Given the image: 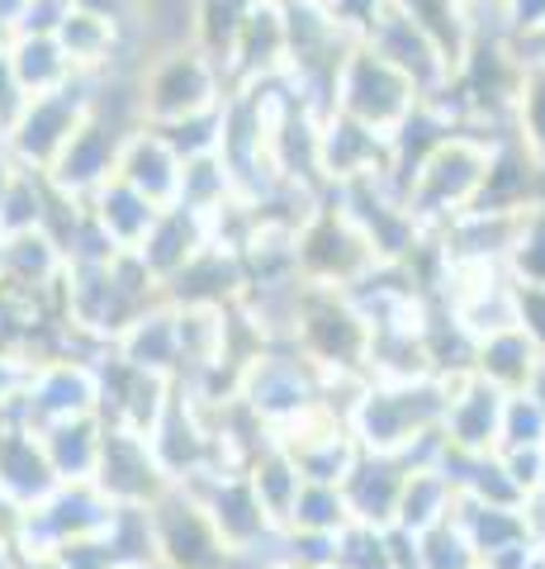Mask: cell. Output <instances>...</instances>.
Masks as SVG:
<instances>
[{
	"label": "cell",
	"mask_w": 545,
	"mask_h": 569,
	"mask_svg": "<svg viewBox=\"0 0 545 569\" xmlns=\"http://www.w3.org/2000/svg\"><path fill=\"white\" fill-rule=\"evenodd\" d=\"M371 266H375V257H371V247H365V238L323 194V209L299 228V280L342 295L346 284H356Z\"/></svg>",
	"instance_id": "obj_5"
},
{
	"label": "cell",
	"mask_w": 545,
	"mask_h": 569,
	"mask_svg": "<svg viewBox=\"0 0 545 569\" xmlns=\"http://www.w3.org/2000/svg\"><path fill=\"white\" fill-rule=\"evenodd\" d=\"M503 20H507V43L532 39V33L545 29V0H503Z\"/></svg>",
	"instance_id": "obj_26"
},
{
	"label": "cell",
	"mask_w": 545,
	"mask_h": 569,
	"mask_svg": "<svg viewBox=\"0 0 545 569\" xmlns=\"http://www.w3.org/2000/svg\"><path fill=\"white\" fill-rule=\"evenodd\" d=\"M228 200H238V194H233V176H228L223 157H200V162H185L175 204L190 209V213H200V219H209V213H219Z\"/></svg>",
	"instance_id": "obj_20"
},
{
	"label": "cell",
	"mask_w": 545,
	"mask_h": 569,
	"mask_svg": "<svg viewBox=\"0 0 545 569\" xmlns=\"http://www.w3.org/2000/svg\"><path fill=\"white\" fill-rule=\"evenodd\" d=\"M181 171L185 162L171 152V142L157 129H133L124 142H119V167L114 181H124L129 190H138L143 200H152L157 209H171L175 194H181Z\"/></svg>",
	"instance_id": "obj_9"
},
{
	"label": "cell",
	"mask_w": 545,
	"mask_h": 569,
	"mask_svg": "<svg viewBox=\"0 0 545 569\" xmlns=\"http://www.w3.org/2000/svg\"><path fill=\"white\" fill-rule=\"evenodd\" d=\"M474 351H480V376L494 389H503V395H522V389L536 380V370L545 366V356L536 351V342L522 328L484 337Z\"/></svg>",
	"instance_id": "obj_17"
},
{
	"label": "cell",
	"mask_w": 545,
	"mask_h": 569,
	"mask_svg": "<svg viewBox=\"0 0 545 569\" xmlns=\"http://www.w3.org/2000/svg\"><path fill=\"white\" fill-rule=\"evenodd\" d=\"M228 77L223 67L200 48H175L157 52V58L138 71V110H143L148 129H166L190 114H204L228 100Z\"/></svg>",
	"instance_id": "obj_2"
},
{
	"label": "cell",
	"mask_w": 545,
	"mask_h": 569,
	"mask_svg": "<svg viewBox=\"0 0 545 569\" xmlns=\"http://www.w3.org/2000/svg\"><path fill=\"white\" fill-rule=\"evenodd\" d=\"M48 209H52V190L43 176L14 171L10 190L0 194V238L39 233V228H48Z\"/></svg>",
	"instance_id": "obj_19"
},
{
	"label": "cell",
	"mask_w": 545,
	"mask_h": 569,
	"mask_svg": "<svg viewBox=\"0 0 545 569\" xmlns=\"http://www.w3.org/2000/svg\"><path fill=\"white\" fill-rule=\"evenodd\" d=\"M417 104H422L417 86L403 77L398 67H390L365 43L346 48L337 81H332V114H346L351 123H361V129L390 138Z\"/></svg>",
	"instance_id": "obj_3"
},
{
	"label": "cell",
	"mask_w": 545,
	"mask_h": 569,
	"mask_svg": "<svg viewBox=\"0 0 545 569\" xmlns=\"http://www.w3.org/2000/svg\"><path fill=\"white\" fill-rule=\"evenodd\" d=\"M72 6H77V0H29L24 14H20V29H14V33H43V39H52ZM14 33H10V39H14Z\"/></svg>",
	"instance_id": "obj_25"
},
{
	"label": "cell",
	"mask_w": 545,
	"mask_h": 569,
	"mask_svg": "<svg viewBox=\"0 0 545 569\" xmlns=\"http://www.w3.org/2000/svg\"><path fill=\"white\" fill-rule=\"evenodd\" d=\"M119 347H124L129 366H133V370H143V376H162V370H171L175 351H181V332H175V309L166 305V299L148 305L124 332H119Z\"/></svg>",
	"instance_id": "obj_15"
},
{
	"label": "cell",
	"mask_w": 545,
	"mask_h": 569,
	"mask_svg": "<svg viewBox=\"0 0 545 569\" xmlns=\"http://www.w3.org/2000/svg\"><path fill=\"white\" fill-rule=\"evenodd\" d=\"M14 171H20V167H14V162H10V152H6V148H0V194H6V190H10V181H14Z\"/></svg>",
	"instance_id": "obj_31"
},
{
	"label": "cell",
	"mask_w": 545,
	"mask_h": 569,
	"mask_svg": "<svg viewBox=\"0 0 545 569\" xmlns=\"http://www.w3.org/2000/svg\"><path fill=\"white\" fill-rule=\"evenodd\" d=\"M204 247H209L204 219H200V213H190V209H181V204H171V209L157 213V223L148 228V238L138 242L133 257L157 280V290H162V284L181 276L185 266L204 252Z\"/></svg>",
	"instance_id": "obj_11"
},
{
	"label": "cell",
	"mask_w": 545,
	"mask_h": 569,
	"mask_svg": "<svg viewBox=\"0 0 545 569\" xmlns=\"http://www.w3.org/2000/svg\"><path fill=\"white\" fill-rule=\"evenodd\" d=\"M52 39H58L62 58L72 62L77 77H100V71H110L119 62V52H124V24L91 6H72Z\"/></svg>",
	"instance_id": "obj_12"
},
{
	"label": "cell",
	"mask_w": 545,
	"mask_h": 569,
	"mask_svg": "<svg viewBox=\"0 0 545 569\" xmlns=\"http://www.w3.org/2000/svg\"><path fill=\"white\" fill-rule=\"evenodd\" d=\"M526 395H532V399H536V408H541V418H545V366L536 370V380H532V385H526Z\"/></svg>",
	"instance_id": "obj_30"
},
{
	"label": "cell",
	"mask_w": 545,
	"mask_h": 569,
	"mask_svg": "<svg viewBox=\"0 0 545 569\" xmlns=\"http://www.w3.org/2000/svg\"><path fill=\"white\" fill-rule=\"evenodd\" d=\"M24 104H29V96L20 91V81H14V71L6 62V43H0V133H6L10 123L20 119Z\"/></svg>",
	"instance_id": "obj_27"
},
{
	"label": "cell",
	"mask_w": 545,
	"mask_h": 569,
	"mask_svg": "<svg viewBox=\"0 0 545 569\" xmlns=\"http://www.w3.org/2000/svg\"><path fill=\"white\" fill-rule=\"evenodd\" d=\"M67 276V257L43 228L39 233H20V238H0V284L14 290H58Z\"/></svg>",
	"instance_id": "obj_13"
},
{
	"label": "cell",
	"mask_w": 545,
	"mask_h": 569,
	"mask_svg": "<svg viewBox=\"0 0 545 569\" xmlns=\"http://www.w3.org/2000/svg\"><path fill=\"white\" fill-rule=\"evenodd\" d=\"M85 119H91V77H72L62 91L29 100L20 119L0 133V148L10 152V162L20 171L48 176V167L58 162V152L72 142Z\"/></svg>",
	"instance_id": "obj_4"
},
{
	"label": "cell",
	"mask_w": 545,
	"mask_h": 569,
	"mask_svg": "<svg viewBox=\"0 0 545 569\" xmlns=\"http://www.w3.org/2000/svg\"><path fill=\"white\" fill-rule=\"evenodd\" d=\"M494 142L498 138H484L474 129H455V133H446L442 142H436V148L427 152V162L413 171L403 204H408L422 242L442 233L455 213L474 209V200H480V190H484V176H488Z\"/></svg>",
	"instance_id": "obj_1"
},
{
	"label": "cell",
	"mask_w": 545,
	"mask_h": 569,
	"mask_svg": "<svg viewBox=\"0 0 545 569\" xmlns=\"http://www.w3.org/2000/svg\"><path fill=\"white\" fill-rule=\"evenodd\" d=\"M129 133H119L114 123H104V119H85L81 129L72 133V142L58 152V162L48 167V190L52 194H62V200H72V204H85L100 186H110L114 181V167H119V142H124Z\"/></svg>",
	"instance_id": "obj_7"
},
{
	"label": "cell",
	"mask_w": 545,
	"mask_h": 569,
	"mask_svg": "<svg viewBox=\"0 0 545 569\" xmlns=\"http://www.w3.org/2000/svg\"><path fill=\"white\" fill-rule=\"evenodd\" d=\"M29 0H0V39H10L20 29V14H24Z\"/></svg>",
	"instance_id": "obj_29"
},
{
	"label": "cell",
	"mask_w": 545,
	"mask_h": 569,
	"mask_svg": "<svg viewBox=\"0 0 545 569\" xmlns=\"http://www.w3.org/2000/svg\"><path fill=\"white\" fill-rule=\"evenodd\" d=\"M85 213H91L95 228L119 247V252H138V242L148 238V228L157 223L162 209H157L152 200H143L138 190H129L124 181H110L85 200Z\"/></svg>",
	"instance_id": "obj_14"
},
{
	"label": "cell",
	"mask_w": 545,
	"mask_h": 569,
	"mask_svg": "<svg viewBox=\"0 0 545 569\" xmlns=\"http://www.w3.org/2000/svg\"><path fill=\"white\" fill-rule=\"evenodd\" d=\"M513 299H517V328L545 356V284H513Z\"/></svg>",
	"instance_id": "obj_24"
},
{
	"label": "cell",
	"mask_w": 545,
	"mask_h": 569,
	"mask_svg": "<svg viewBox=\"0 0 545 569\" xmlns=\"http://www.w3.org/2000/svg\"><path fill=\"white\" fill-rule=\"evenodd\" d=\"M384 167H390V142L380 133L351 123L346 114L319 119V176L327 190L342 181H356V176H375Z\"/></svg>",
	"instance_id": "obj_10"
},
{
	"label": "cell",
	"mask_w": 545,
	"mask_h": 569,
	"mask_svg": "<svg viewBox=\"0 0 545 569\" xmlns=\"http://www.w3.org/2000/svg\"><path fill=\"white\" fill-rule=\"evenodd\" d=\"M513 52H517V62H522V67H545V29L532 33V39L513 43Z\"/></svg>",
	"instance_id": "obj_28"
},
{
	"label": "cell",
	"mask_w": 545,
	"mask_h": 569,
	"mask_svg": "<svg viewBox=\"0 0 545 569\" xmlns=\"http://www.w3.org/2000/svg\"><path fill=\"white\" fill-rule=\"evenodd\" d=\"M6 62L29 100L62 91V86L77 77L72 62L62 58L58 39H43V33H14V39H6Z\"/></svg>",
	"instance_id": "obj_16"
},
{
	"label": "cell",
	"mask_w": 545,
	"mask_h": 569,
	"mask_svg": "<svg viewBox=\"0 0 545 569\" xmlns=\"http://www.w3.org/2000/svg\"><path fill=\"white\" fill-rule=\"evenodd\" d=\"M513 138L545 167V67H522L513 100Z\"/></svg>",
	"instance_id": "obj_21"
},
{
	"label": "cell",
	"mask_w": 545,
	"mask_h": 569,
	"mask_svg": "<svg viewBox=\"0 0 545 569\" xmlns=\"http://www.w3.org/2000/svg\"><path fill=\"white\" fill-rule=\"evenodd\" d=\"M361 43L371 48V52H380V58L390 62V67H398L403 77L417 86V96H422V100H432L436 91H446L451 77H455L451 62H446V52L432 43V33L422 29L413 14H403L394 0L375 14V24L365 29V39H361Z\"/></svg>",
	"instance_id": "obj_6"
},
{
	"label": "cell",
	"mask_w": 545,
	"mask_h": 569,
	"mask_svg": "<svg viewBox=\"0 0 545 569\" xmlns=\"http://www.w3.org/2000/svg\"><path fill=\"white\" fill-rule=\"evenodd\" d=\"M228 86H252L285 71V10L280 0H248L238 20V39L228 52Z\"/></svg>",
	"instance_id": "obj_8"
},
{
	"label": "cell",
	"mask_w": 545,
	"mask_h": 569,
	"mask_svg": "<svg viewBox=\"0 0 545 569\" xmlns=\"http://www.w3.org/2000/svg\"><path fill=\"white\" fill-rule=\"evenodd\" d=\"M0 43H6V39H0Z\"/></svg>",
	"instance_id": "obj_32"
},
{
	"label": "cell",
	"mask_w": 545,
	"mask_h": 569,
	"mask_svg": "<svg viewBox=\"0 0 545 569\" xmlns=\"http://www.w3.org/2000/svg\"><path fill=\"white\" fill-rule=\"evenodd\" d=\"M157 133L171 142V152L181 157V162L219 157V148H223V104H214V110H204V114H190L181 123H166V129H157Z\"/></svg>",
	"instance_id": "obj_22"
},
{
	"label": "cell",
	"mask_w": 545,
	"mask_h": 569,
	"mask_svg": "<svg viewBox=\"0 0 545 569\" xmlns=\"http://www.w3.org/2000/svg\"><path fill=\"white\" fill-rule=\"evenodd\" d=\"M503 389H494L488 380H480L474 389H465L461 399L446 403V427L455 432L461 447H494L498 427H503Z\"/></svg>",
	"instance_id": "obj_18"
},
{
	"label": "cell",
	"mask_w": 545,
	"mask_h": 569,
	"mask_svg": "<svg viewBox=\"0 0 545 569\" xmlns=\"http://www.w3.org/2000/svg\"><path fill=\"white\" fill-rule=\"evenodd\" d=\"M332 24H337V33H346L351 43H361L365 39V29L375 24V14L390 6V0H313Z\"/></svg>",
	"instance_id": "obj_23"
}]
</instances>
